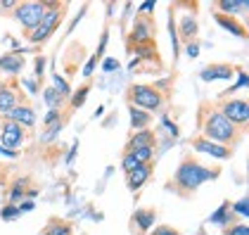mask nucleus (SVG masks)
<instances>
[{
  "label": "nucleus",
  "mask_w": 249,
  "mask_h": 235,
  "mask_svg": "<svg viewBox=\"0 0 249 235\" xmlns=\"http://www.w3.org/2000/svg\"><path fill=\"white\" fill-rule=\"evenodd\" d=\"M218 176V171H213L209 166H204L202 162H197V157L185 155L183 162L178 164L173 178L169 181V190H173L180 197H192L207 181Z\"/></svg>",
  "instance_id": "nucleus-1"
},
{
  "label": "nucleus",
  "mask_w": 249,
  "mask_h": 235,
  "mask_svg": "<svg viewBox=\"0 0 249 235\" xmlns=\"http://www.w3.org/2000/svg\"><path fill=\"white\" fill-rule=\"evenodd\" d=\"M242 133H245V131L237 128V126H232L218 109L209 112V114L204 117V121H202V138H207V140L216 143V145H223V147H228V150H232V147L242 140Z\"/></svg>",
  "instance_id": "nucleus-2"
},
{
  "label": "nucleus",
  "mask_w": 249,
  "mask_h": 235,
  "mask_svg": "<svg viewBox=\"0 0 249 235\" xmlns=\"http://www.w3.org/2000/svg\"><path fill=\"white\" fill-rule=\"evenodd\" d=\"M128 102L142 112H159L164 107V93L150 83H133L126 93Z\"/></svg>",
  "instance_id": "nucleus-3"
},
{
  "label": "nucleus",
  "mask_w": 249,
  "mask_h": 235,
  "mask_svg": "<svg viewBox=\"0 0 249 235\" xmlns=\"http://www.w3.org/2000/svg\"><path fill=\"white\" fill-rule=\"evenodd\" d=\"M64 10H67V5H62V2H48V7H45V15H43V19L40 24L26 36L29 43H34V45H38V43H45V40L50 38L53 34H55V29H57V24L62 21V15H64Z\"/></svg>",
  "instance_id": "nucleus-4"
},
{
  "label": "nucleus",
  "mask_w": 249,
  "mask_h": 235,
  "mask_svg": "<svg viewBox=\"0 0 249 235\" xmlns=\"http://www.w3.org/2000/svg\"><path fill=\"white\" fill-rule=\"evenodd\" d=\"M45 7L48 2H36V0H29V2H17L15 5V19L19 21L21 26L31 34L36 26L40 24L43 15H45Z\"/></svg>",
  "instance_id": "nucleus-5"
},
{
  "label": "nucleus",
  "mask_w": 249,
  "mask_h": 235,
  "mask_svg": "<svg viewBox=\"0 0 249 235\" xmlns=\"http://www.w3.org/2000/svg\"><path fill=\"white\" fill-rule=\"evenodd\" d=\"M218 112L228 119L232 126H237V128L245 131V126H247V121H249V105H247V100L245 98H235V100L221 102Z\"/></svg>",
  "instance_id": "nucleus-6"
},
{
  "label": "nucleus",
  "mask_w": 249,
  "mask_h": 235,
  "mask_svg": "<svg viewBox=\"0 0 249 235\" xmlns=\"http://www.w3.org/2000/svg\"><path fill=\"white\" fill-rule=\"evenodd\" d=\"M24 136H26V128L17 126L15 121H7V119L0 121V140H2L0 145H2L5 150L17 152L15 147H19L21 143H24Z\"/></svg>",
  "instance_id": "nucleus-7"
},
{
  "label": "nucleus",
  "mask_w": 249,
  "mask_h": 235,
  "mask_svg": "<svg viewBox=\"0 0 249 235\" xmlns=\"http://www.w3.org/2000/svg\"><path fill=\"white\" fill-rule=\"evenodd\" d=\"M152 21L150 17H145V15H138V19L133 24V31H131V48H133L135 43H140V48L142 45H150L152 43Z\"/></svg>",
  "instance_id": "nucleus-8"
},
{
  "label": "nucleus",
  "mask_w": 249,
  "mask_h": 235,
  "mask_svg": "<svg viewBox=\"0 0 249 235\" xmlns=\"http://www.w3.org/2000/svg\"><path fill=\"white\" fill-rule=\"evenodd\" d=\"M154 221H157L154 209H138L131 216V231L133 235H147L154 228Z\"/></svg>",
  "instance_id": "nucleus-9"
},
{
  "label": "nucleus",
  "mask_w": 249,
  "mask_h": 235,
  "mask_svg": "<svg viewBox=\"0 0 249 235\" xmlns=\"http://www.w3.org/2000/svg\"><path fill=\"white\" fill-rule=\"evenodd\" d=\"M192 147L197 150V152H207V155L216 157V159H230L235 150H228V147H223V145H216V143H211L207 138L197 136L192 138Z\"/></svg>",
  "instance_id": "nucleus-10"
},
{
  "label": "nucleus",
  "mask_w": 249,
  "mask_h": 235,
  "mask_svg": "<svg viewBox=\"0 0 249 235\" xmlns=\"http://www.w3.org/2000/svg\"><path fill=\"white\" fill-rule=\"evenodd\" d=\"M5 119H7V121H15L21 128H31V126L36 124V112H34L31 107H26V105H17V107H12V109L5 114Z\"/></svg>",
  "instance_id": "nucleus-11"
},
{
  "label": "nucleus",
  "mask_w": 249,
  "mask_h": 235,
  "mask_svg": "<svg viewBox=\"0 0 249 235\" xmlns=\"http://www.w3.org/2000/svg\"><path fill=\"white\" fill-rule=\"evenodd\" d=\"M150 176H152V162L150 164H140V166H135L131 174H126V183H128V188L133 193H138L150 181Z\"/></svg>",
  "instance_id": "nucleus-12"
},
{
  "label": "nucleus",
  "mask_w": 249,
  "mask_h": 235,
  "mask_svg": "<svg viewBox=\"0 0 249 235\" xmlns=\"http://www.w3.org/2000/svg\"><path fill=\"white\" fill-rule=\"evenodd\" d=\"M40 235H74V226H71V221H67L62 216H50Z\"/></svg>",
  "instance_id": "nucleus-13"
},
{
  "label": "nucleus",
  "mask_w": 249,
  "mask_h": 235,
  "mask_svg": "<svg viewBox=\"0 0 249 235\" xmlns=\"http://www.w3.org/2000/svg\"><path fill=\"white\" fill-rule=\"evenodd\" d=\"M154 143H157V136H154L150 128L135 131L133 136L128 138V143H126V152H133L138 147H154Z\"/></svg>",
  "instance_id": "nucleus-14"
},
{
  "label": "nucleus",
  "mask_w": 249,
  "mask_h": 235,
  "mask_svg": "<svg viewBox=\"0 0 249 235\" xmlns=\"http://www.w3.org/2000/svg\"><path fill=\"white\" fill-rule=\"evenodd\" d=\"M235 74V67L232 64H226V62H218V64H209L202 69V81H213V78H230Z\"/></svg>",
  "instance_id": "nucleus-15"
},
{
  "label": "nucleus",
  "mask_w": 249,
  "mask_h": 235,
  "mask_svg": "<svg viewBox=\"0 0 249 235\" xmlns=\"http://www.w3.org/2000/svg\"><path fill=\"white\" fill-rule=\"evenodd\" d=\"M249 0H218L213 2V10L218 15H228V17H235L237 12H247Z\"/></svg>",
  "instance_id": "nucleus-16"
},
{
  "label": "nucleus",
  "mask_w": 249,
  "mask_h": 235,
  "mask_svg": "<svg viewBox=\"0 0 249 235\" xmlns=\"http://www.w3.org/2000/svg\"><path fill=\"white\" fill-rule=\"evenodd\" d=\"M213 19L218 21L226 31H230L232 36H240V38H247V26L245 24H240V21L235 19V17H228V15H213Z\"/></svg>",
  "instance_id": "nucleus-17"
},
{
  "label": "nucleus",
  "mask_w": 249,
  "mask_h": 235,
  "mask_svg": "<svg viewBox=\"0 0 249 235\" xmlns=\"http://www.w3.org/2000/svg\"><path fill=\"white\" fill-rule=\"evenodd\" d=\"M24 69V57L19 53H7V55H0V72L5 74H19Z\"/></svg>",
  "instance_id": "nucleus-18"
},
{
  "label": "nucleus",
  "mask_w": 249,
  "mask_h": 235,
  "mask_svg": "<svg viewBox=\"0 0 249 235\" xmlns=\"http://www.w3.org/2000/svg\"><path fill=\"white\" fill-rule=\"evenodd\" d=\"M128 114H131V128L135 131H142V128H150V124H152V114L150 112H142V109H138L133 105H128Z\"/></svg>",
  "instance_id": "nucleus-19"
},
{
  "label": "nucleus",
  "mask_w": 249,
  "mask_h": 235,
  "mask_svg": "<svg viewBox=\"0 0 249 235\" xmlns=\"http://www.w3.org/2000/svg\"><path fill=\"white\" fill-rule=\"evenodd\" d=\"M17 102H19L17 90H15V88H7V86L0 83V114H7L12 107H17Z\"/></svg>",
  "instance_id": "nucleus-20"
},
{
  "label": "nucleus",
  "mask_w": 249,
  "mask_h": 235,
  "mask_svg": "<svg viewBox=\"0 0 249 235\" xmlns=\"http://www.w3.org/2000/svg\"><path fill=\"white\" fill-rule=\"evenodd\" d=\"M197 34H199L197 17H195V15H185V17L180 19V36H183V40L192 43V40L197 38Z\"/></svg>",
  "instance_id": "nucleus-21"
},
{
  "label": "nucleus",
  "mask_w": 249,
  "mask_h": 235,
  "mask_svg": "<svg viewBox=\"0 0 249 235\" xmlns=\"http://www.w3.org/2000/svg\"><path fill=\"white\" fill-rule=\"evenodd\" d=\"M53 83H55V86H53V88H55V93H57L62 100L71 98V88H69V83L59 76V74H53Z\"/></svg>",
  "instance_id": "nucleus-22"
},
{
  "label": "nucleus",
  "mask_w": 249,
  "mask_h": 235,
  "mask_svg": "<svg viewBox=\"0 0 249 235\" xmlns=\"http://www.w3.org/2000/svg\"><path fill=\"white\" fill-rule=\"evenodd\" d=\"M228 212H230V202H223V204H221V209H218L216 214L211 216V223H221V226H230L232 216H228Z\"/></svg>",
  "instance_id": "nucleus-23"
},
{
  "label": "nucleus",
  "mask_w": 249,
  "mask_h": 235,
  "mask_svg": "<svg viewBox=\"0 0 249 235\" xmlns=\"http://www.w3.org/2000/svg\"><path fill=\"white\" fill-rule=\"evenodd\" d=\"M43 100L50 105V109H57V112H59V105L64 102V100L55 93V88H45V90H43Z\"/></svg>",
  "instance_id": "nucleus-24"
},
{
  "label": "nucleus",
  "mask_w": 249,
  "mask_h": 235,
  "mask_svg": "<svg viewBox=\"0 0 249 235\" xmlns=\"http://www.w3.org/2000/svg\"><path fill=\"white\" fill-rule=\"evenodd\" d=\"M62 126H64V119H62V121H57V124H53V126H45V131H43L40 140H43V143H50V140H55V138H57V133L62 131Z\"/></svg>",
  "instance_id": "nucleus-25"
},
{
  "label": "nucleus",
  "mask_w": 249,
  "mask_h": 235,
  "mask_svg": "<svg viewBox=\"0 0 249 235\" xmlns=\"http://www.w3.org/2000/svg\"><path fill=\"white\" fill-rule=\"evenodd\" d=\"M135 166H140V162H138L131 152H124V159H121V169H124V174H131Z\"/></svg>",
  "instance_id": "nucleus-26"
},
{
  "label": "nucleus",
  "mask_w": 249,
  "mask_h": 235,
  "mask_svg": "<svg viewBox=\"0 0 249 235\" xmlns=\"http://www.w3.org/2000/svg\"><path fill=\"white\" fill-rule=\"evenodd\" d=\"M88 90H90L88 86H81L76 93H74V98H71V107H74V109H78V107L86 102V98H88Z\"/></svg>",
  "instance_id": "nucleus-27"
},
{
  "label": "nucleus",
  "mask_w": 249,
  "mask_h": 235,
  "mask_svg": "<svg viewBox=\"0 0 249 235\" xmlns=\"http://www.w3.org/2000/svg\"><path fill=\"white\" fill-rule=\"evenodd\" d=\"M223 233L226 235H249V226L247 223H235V226H228Z\"/></svg>",
  "instance_id": "nucleus-28"
},
{
  "label": "nucleus",
  "mask_w": 249,
  "mask_h": 235,
  "mask_svg": "<svg viewBox=\"0 0 249 235\" xmlns=\"http://www.w3.org/2000/svg\"><path fill=\"white\" fill-rule=\"evenodd\" d=\"M147 235H180V233H178L173 226H154Z\"/></svg>",
  "instance_id": "nucleus-29"
},
{
  "label": "nucleus",
  "mask_w": 249,
  "mask_h": 235,
  "mask_svg": "<svg viewBox=\"0 0 249 235\" xmlns=\"http://www.w3.org/2000/svg\"><path fill=\"white\" fill-rule=\"evenodd\" d=\"M0 216H2L5 221H12V218H17V216H19V209H17L15 204H7V207L0 212Z\"/></svg>",
  "instance_id": "nucleus-30"
},
{
  "label": "nucleus",
  "mask_w": 249,
  "mask_h": 235,
  "mask_svg": "<svg viewBox=\"0 0 249 235\" xmlns=\"http://www.w3.org/2000/svg\"><path fill=\"white\" fill-rule=\"evenodd\" d=\"M230 209H232V214H235V212H237V214L247 216V214H249V209H247V197H242V199H240V202H237V204H232V207H230Z\"/></svg>",
  "instance_id": "nucleus-31"
},
{
  "label": "nucleus",
  "mask_w": 249,
  "mask_h": 235,
  "mask_svg": "<svg viewBox=\"0 0 249 235\" xmlns=\"http://www.w3.org/2000/svg\"><path fill=\"white\" fill-rule=\"evenodd\" d=\"M119 67H121V64H119V62H116V59H105V62H102V69H105V72H116V69H119Z\"/></svg>",
  "instance_id": "nucleus-32"
},
{
  "label": "nucleus",
  "mask_w": 249,
  "mask_h": 235,
  "mask_svg": "<svg viewBox=\"0 0 249 235\" xmlns=\"http://www.w3.org/2000/svg\"><path fill=\"white\" fill-rule=\"evenodd\" d=\"M17 209H19V214H24V212H31V209H34V202H31V199H24Z\"/></svg>",
  "instance_id": "nucleus-33"
},
{
  "label": "nucleus",
  "mask_w": 249,
  "mask_h": 235,
  "mask_svg": "<svg viewBox=\"0 0 249 235\" xmlns=\"http://www.w3.org/2000/svg\"><path fill=\"white\" fill-rule=\"evenodd\" d=\"M43 67H45V59L38 57L36 59V78H38V81L43 78Z\"/></svg>",
  "instance_id": "nucleus-34"
},
{
  "label": "nucleus",
  "mask_w": 249,
  "mask_h": 235,
  "mask_svg": "<svg viewBox=\"0 0 249 235\" xmlns=\"http://www.w3.org/2000/svg\"><path fill=\"white\" fill-rule=\"evenodd\" d=\"M188 55H190V57H197V55H199V45H197L195 40L188 43Z\"/></svg>",
  "instance_id": "nucleus-35"
},
{
  "label": "nucleus",
  "mask_w": 249,
  "mask_h": 235,
  "mask_svg": "<svg viewBox=\"0 0 249 235\" xmlns=\"http://www.w3.org/2000/svg\"><path fill=\"white\" fill-rule=\"evenodd\" d=\"M154 10V2H142L140 5V12H152Z\"/></svg>",
  "instance_id": "nucleus-36"
}]
</instances>
